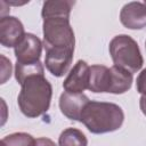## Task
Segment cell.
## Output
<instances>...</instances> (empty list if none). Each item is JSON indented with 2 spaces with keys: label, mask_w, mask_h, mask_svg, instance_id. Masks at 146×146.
<instances>
[{
  "label": "cell",
  "mask_w": 146,
  "mask_h": 146,
  "mask_svg": "<svg viewBox=\"0 0 146 146\" xmlns=\"http://www.w3.org/2000/svg\"><path fill=\"white\" fill-rule=\"evenodd\" d=\"M51 97L52 87L44 75H33L21 84L17 103L25 116L34 119L48 112Z\"/></svg>",
  "instance_id": "1"
},
{
  "label": "cell",
  "mask_w": 146,
  "mask_h": 146,
  "mask_svg": "<svg viewBox=\"0 0 146 146\" xmlns=\"http://www.w3.org/2000/svg\"><path fill=\"white\" fill-rule=\"evenodd\" d=\"M123 121L124 113L119 105L96 100H90L86 105L80 120L91 133L96 135L116 131Z\"/></svg>",
  "instance_id": "2"
},
{
  "label": "cell",
  "mask_w": 146,
  "mask_h": 146,
  "mask_svg": "<svg viewBox=\"0 0 146 146\" xmlns=\"http://www.w3.org/2000/svg\"><path fill=\"white\" fill-rule=\"evenodd\" d=\"M108 50L114 65L124 68L130 73L138 72L144 64V58L138 43L130 35H115L110 42Z\"/></svg>",
  "instance_id": "3"
},
{
  "label": "cell",
  "mask_w": 146,
  "mask_h": 146,
  "mask_svg": "<svg viewBox=\"0 0 146 146\" xmlns=\"http://www.w3.org/2000/svg\"><path fill=\"white\" fill-rule=\"evenodd\" d=\"M43 48H68L74 50L75 36L70 24V17L42 18Z\"/></svg>",
  "instance_id": "4"
},
{
  "label": "cell",
  "mask_w": 146,
  "mask_h": 146,
  "mask_svg": "<svg viewBox=\"0 0 146 146\" xmlns=\"http://www.w3.org/2000/svg\"><path fill=\"white\" fill-rule=\"evenodd\" d=\"M42 47L43 43L36 35L32 33H25L19 42L14 47L16 63L31 64L40 62Z\"/></svg>",
  "instance_id": "5"
},
{
  "label": "cell",
  "mask_w": 146,
  "mask_h": 146,
  "mask_svg": "<svg viewBox=\"0 0 146 146\" xmlns=\"http://www.w3.org/2000/svg\"><path fill=\"white\" fill-rule=\"evenodd\" d=\"M44 50L46 68L56 78L66 74L72 64L74 50L68 48H47Z\"/></svg>",
  "instance_id": "6"
},
{
  "label": "cell",
  "mask_w": 146,
  "mask_h": 146,
  "mask_svg": "<svg viewBox=\"0 0 146 146\" xmlns=\"http://www.w3.org/2000/svg\"><path fill=\"white\" fill-rule=\"evenodd\" d=\"M90 66L84 60H78L73 68L67 74L63 82V88L66 92L83 94L89 86Z\"/></svg>",
  "instance_id": "7"
},
{
  "label": "cell",
  "mask_w": 146,
  "mask_h": 146,
  "mask_svg": "<svg viewBox=\"0 0 146 146\" xmlns=\"http://www.w3.org/2000/svg\"><path fill=\"white\" fill-rule=\"evenodd\" d=\"M120 22L130 30H141L146 26V3L132 1L125 3L120 11Z\"/></svg>",
  "instance_id": "8"
},
{
  "label": "cell",
  "mask_w": 146,
  "mask_h": 146,
  "mask_svg": "<svg viewBox=\"0 0 146 146\" xmlns=\"http://www.w3.org/2000/svg\"><path fill=\"white\" fill-rule=\"evenodd\" d=\"M25 35L22 22L14 16L0 18V43L6 48H14Z\"/></svg>",
  "instance_id": "9"
},
{
  "label": "cell",
  "mask_w": 146,
  "mask_h": 146,
  "mask_svg": "<svg viewBox=\"0 0 146 146\" xmlns=\"http://www.w3.org/2000/svg\"><path fill=\"white\" fill-rule=\"evenodd\" d=\"M89 98L84 94H71L64 91L59 97V108L64 116L73 121H80Z\"/></svg>",
  "instance_id": "10"
},
{
  "label": "cell",
  "mask_w": 146,
  "mask_h": 146,
  "mask_svg": "<svg viewBox=\"0 0 146 146\" xmlns=\"http://www.w3.org/2000/svg\"><path fill=\"white\" fill-rule=\"evenodd\" d=\"M110 73H111L110 89H108L110 94H115V95L124 94L131 88L133 81L132 73L115 65L110 67Z\"/></svg>",
  "instance_id": "11"
},
{
  "label": "cell",
  "mask_w": 146,
  "mask_h": 146,
  "mask_svg": "<svg viewBox=\"0 0 146 146\" xmlns=\"http://www.w3.org/2000/svg\"><path fill=\"white\" fill-rule=\"evenodd\" d=\"M110 68L104 65H91L88 89L92 92H108L110 89Z\"/></svg>",
  "instance_id": "12"
},
{
  "label": "cell",
  "mask_w": 146,
  "mask_h": 146,
  "mask_svg": "<svg viewBox=\"0 0 146 146\" xmlns=\"http://www.w3.org/2000/svg\"><path fill=\"white\" fill-rule=\"evenodd\" d=\"M74 1L68 0H50L44 1L42 5L41 16L47 17H70Z\"/></svg>",
  "instance_id": "13"
},
{
  "label": "cell",
  "mask_w": 146,
  "mask_h": 146,
  "mask_svg": "<svg viewBox=\"0 0 146 146\" xmlns=\"http://www.w3.org/2000/svg\"><path fill=\"white\" fill-rule=\"evenodd\" d=\"M88 139L86 135L75 128H66L58 138V146H87Z\"/></svg>",
  "instance_id": "14"
},
{
  "label": "cell",
  "mask_w": 146,
  "mask_h": 146,
  "mask_svg": "<svg viewBox=\"0 0 146 146\" xmlns=\"http://www.w3.org/2000/svg\"><path fill=\"white\" fill-rule=\"evenodd\" d=\"M43 65L41 62L31 63V64H21L16 63L15 65V78L19 84H22L27 78L33 75H43Z\"/></svg>",
  "instance_id": "15"
},
{
  "label": "cell",
  "mask_w": 146,
  "mask_h": 146,
  "mask_svg": "<svg viewBox=\"0 0 146 146\" xmlns=\"http://www.w3.org/2000/svg\"><path fill=\"white\" fill-rule=\"evenodd\" d=\"M36 139L26 132H14L1 139V146H35Z\"/></svg>",
  "instance_id": "16"
},
{
  "label": "cell",
  "mask_w": 146,
  "mask_h": 146,
  "mask_svg": "<svg viewBox=\"0 0 146 146\" xmlns=\"http://www.w3.org/2000/svg\"><path fill=\"white\" fill-rule=\"evenodd\" d=\"M1 83H5L11 75V63L3 55H1Z\"/></svg>",
  "instance_id": "17"
},
{
  "label": "cell",
  "mask_w": 146,
  "mask_h": 146,
  "mask_svg": "<svg viewBox=\"0 0 146 146\" xmlns=\"http://www.w3.org/2000/svg\"><path fill=\"white\" fill-rule=\"evenodd\" d=\"M136 88L139 94H141V95L146 94V68H144L137 76Z\"/></svg>",
  "instance_id": "18"
},
{
  "label": "cell",
  "mask_w": 146,
  "mask_h": 146,
  "mask_svg": "<svg viewBox=\"0 0 146 146\" xmlns=\"http://www.w3.org/2000/svg\"><path fill=\"white\" fill-rule=\"evenodd\" d=\"M35 146H56V144L51 139H49V138L41 137V138H38L36 139Z\"/></svg>",
  "instance_id": "19"
},
{
  "label": "cell",
  "mask_w": 146,
  "mask_h": 146,
  "mask_svg": "<svg viewBox=\"0 0 146 146\" xmlns=\"http://www.w3.org/2000/svg\"><path fill=\"white\" fill-rule=\"evenodd\" d=\"M139 107H140L141 113L146 116V94L141 95V97L139 99Z\"/></svg>",
  "instance_id": "20"
},
{
  "label": "cell",
  "mask_w": 146,
  "mask_h": 146,
  "mask_svg": "<svg viewBox=\"0 0 146 146\" xmlns=\"http://www.w3.org/2000/svg\"><path fill=\"white\" fill-rule=\"evenodd\" d=\"M145 48H146V41H145Z\"/></svg>",
  "instance_id": "21"
},
{
  "label": "cell",
  "mask_w": 146,
  "mask_h": 146,
  "mask_svg": "<svg viewBox=\"0 0 146 146\" xmlns=\"http://www.w3.org/2000/svg\"><path fill=\"white\" fill-rule=\"evenodd\" d=\"M145 3H146V2H145Z\"/></svg>",
  "instance_id": "22"
}]
</instances>
